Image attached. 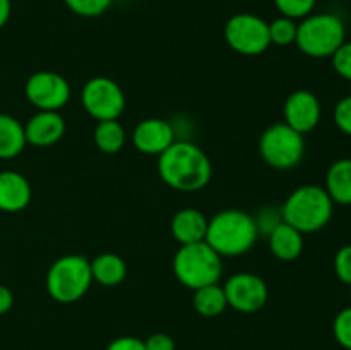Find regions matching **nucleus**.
<instances>
[{"mask_svg": "<svg viewBox=\"0 0 351 350\" xmlns=\"http://www.w3.org/2000/svg\"><path fill=\"white\" fill-rule=\"evenodd\" d=\"M161 180L180 192H195L209 184L213 165L208 154L189 141H175L158 158Z\"/></svg>", "mask_w": 351, "mask_h": 350, "instance_id": "nucleus-1", "label": "nucleus"}, {"mask_svg": "<svg viewBox=\"0 0 351 350\" xmlns=\"http://www.w3.org/2000/svg\"><path fill=\"white\" fill-rule=\"evenodd\" d=\"M350 299H351V285H350Z\"/></svg>", "mask_w": 351, "mask_h": 350, "instance_id": "nucleus-35", "label": "nucleus"}, {"mask_svg": "<svg viewBox=\"0 0 351 350\" xmlns=\"http://www.w3.org/2000/svg\"><path fill=\"white\" fill-rule=\"evenodd\" d=\"M93 283L91 261L81 254H67L55 261L47 273V292L60 304H74Z\"/></svg>", "mask_w": 351, "mask_h": 350, "instance_id": "nucleus-6", "label": "nucleus"}, {"mask_svg": "<svg viewBox=\"0 0 351 350\" xmlns=\"http://www.w3.org/2000/svg\"><path fill=\"white\" fill-rule=\"evenodd\" d=\"M146 350H175V342L167 333H154L149 338L144 340Z\"/></svg>", "mask_w": 351, "mask_h": 350, "instance_id": "nucleus-31", "label": "nucleus"}, {"mask_svg": "<svg viewBox=\"0 0 351 350\" xmlns=\"http://www.w3.org/2000/svg\"><path fill=\"white\" fill-rule=\"evenodd\" d=\"M10 12H12V3L10 0H0V27H3L9 21Z\"/></svg>", "mask_w": 351, "mask_h": 350, "instance_id": "nucleus-34", "label": "nucleus"}, {"mask_svg": "<svg viewBox=\"0 0 351 350\" xmlns=\"http://www.w3.org/2000/svg\"><path fill=\"white\" fill-rule=\"evenodd\" d=\"M346 41V26L336 14L321 12L304 17L297 26L298 50L312 58H328Z\"/></svg>", "mask_w": 351, "mask_h": 350, "instance_id": "nucleus-4", "label": "nucleus"}, {"mask_svg": "<svg viewBox=\"0 0 351 350\" xmlns=\"http://www.w3.org/2000/svg\"><path fill=\"white\" fill-rule=\"evenodd\" d=\"M335 124L346 136H351V96L339 100L335 108Z\"/></svg>", "mask_w": 351, "mask_h": 350, "instance_id": "nucleus-30", "label": "nucleus"}, {"mask_svg": "<svg viewBox=\"0 0 351 350\" xmlns=\"http://www.w3.org/2000/svg\"><path fill=\"white\" fill-rule=\"evenodd\" d=\"M132 143L141 153L160 156L175 143V129L163 119L141 120L132 132Z\"/></svg>", "mask_w": 351, "mask_h": 350, "instance_id": "nucleus-13", "label": "nucleus"}, {"mask_svg": "<svg viewBox=\"0 0 351 350\" xmlns=\"http://www.w3.org/2000/svg\"><path fill=\"white\" fill-rule=\"evenodd\" d=\"M208 222L204 213H201L195 208H185L175 213L173 220H171V235L175 240L185 246V244L201 242L206 239V232H208Z\"/></svg>", "mask_w": 351, "mask_h": 350, "instance_id": "nucleus-16", "label": "nucleus"}, {"mask_svg": "<svg viewBox=\"0 0 351 350\" xmlns=\"http://www.w3.org/2000/svg\"><path fill=\"white\" fill-rule=\"evenodd\" d=\"M257 225L252 215L242 209H223L208 222L206 242L219 256H242L256 244Z\"/></svg>", "mask_w": 351, "mask_h": 350, "instance_id": "nucleus-2", "label": "nucleus"}, {"mask_svg": "<svg viewBox=\"0 0 351 350\" xmlns=\"http://www.w3.org/2000/svg\"><path fill=\"white\" fill-rule=\"evenodd\" d=\"M324 189L332 202L351 206V158H339L329 167Z\"/></svg>", "mask_w": 351, "mask_h": 350, "instance_id": "nucleus-18", "label": "nucleus"}, {"mask_svg": "<svg viewBox=\"0 0 351 350\" xmlns=\"http://www.w3.org/2000/svg\"><path fill=\"white\" fill-rule=\"evenodd\" d=\"M332 335L343 349L351 350V305L336 314L332 321Z\"/></svg>", "mask_w": 351, "mask_h": 350, "instance_id": "nucleus-26", "label": "nucleus"}, {"mask_svg": "<svg viewBox=\"0 0 351 350\" xmlns=\"http://www.w3.org/2000/svg\"><path fill=\"white\" fill-rule=\"evenodd\" d=\"M65 129L67 126L60 113L51 112V110H40L27 120L24 126V134H26L27 144L47 148L58 143L64 137Z\"/></svg>", "mask_w": 351, "mask_h": 350, "instance_id": "nucleus-14", "label": "nucleus"}, {"mask_svg": "<svg viewBox=\"0 0 351 350\" xmlns=\"http://www.w3.org/2000/svg\"><path fill=\"white\" fill-rule=\"evenodd\" d=\"M261 156L269 167L290 170L297 167L305 154L304 134L291 129L288 124H273L263 132L259 141Z\"/></svg>", "mask_w": 351, "mask_h": 350, "instance_id": "nucleus-7", "label": "nucleus"}, {"mask_svg": "<svg viewBox=\"0 0 351 350\" xmlns=\"http://www.w3.org/2000/svg\"><path fill=\"white\" fill-rule=\"evenodd\" d=\"M81 102L86 112L96 119L117 120L125 110V95L119 82L110 78H93L82 86Z\"/></svg>", "mask_w": 351, "mask_h": 350, "instance_id": "nucleus-9", "label": "nucleus"}, {"mask_svg": "<svg viewBox=\"0 0 351 350\" xmlns=\"http://www.w3.org/2000/svg\"><path fill=\"white\" fill-rule=\"evenodd\" d=\"M267 237H269L271 253L276 259L285 263L298 259L304 250V233L288 225L287 222H281Z\"/></svg>", "mask_w": 351, "mask_h": 350, "instance_id": "nucleus-17", "label": "nucleus"}, {"mask_svg": "<svg viewBox=\"0 0 351 350\" xmlns=\"http://www.w3.org/2000/svg\"><path fill=\"white\" fill-rule=\"evenodd\" d=\"M93 280L103 287H115L127 277V264L119 254L103 253L91 261Z\"/></svg>", "mask_w": 351, "mask_h": 350, "instance_id": "nucleus-19", "label": "nucleus"}, {"mask_svg": "<svg viewBox=\"0 0 351 350\" xmlns=\"http://www.w3.org/2000/svg\"><path fill=\"white\" fill-rule=\"evenodd\" d=\"M223 290L230 307L245 314L261 311L269 297L266 281L249 271L232 275L223 285Z\"/></svg>", "mask_w": 351, "mask_h": 350, "instance_id": "nucleus-11", "label": "nucleus"}, {"mask_svg": "<svg viewBox=\"0 0 351 350\" xmlns=\"http://www.w3.org/2000/svg\"><path fill=\"white\" fill-rule=\"evenodd\" d=\"M254 220H256L257 232L269 235V233L283 222V215H281V211H278L276 208H263L256 216H254Z\"/></svg>", "mask_w": 351, "mask_h": 350, "instance_id": "nucleus-27", "label": "nucleus"}, {"mask_svg": "<svg viewBox=\"0 0 351 350\" xmlns=\"http://www.w3.org/2000/svg\"><path fill=\"white\" fill-rule=\"evenodd\" d=\"M335 273L345 285H351V244L343 246L335 256Z\"/></svg>", "mask_w": 351, "mask_h": 350, "instance_id": "nucleus-29", "label": "nucleus"}, {"mask_svg": "<svg viewBox=\"0 0 351 350\" xmlns=\"http://www.w3.org/2000/svg\"><path fill=\"white\" fill-rule=\"evenodd\" d=\"M24 126L7 113H0V160H10L23 153L26 146Z\"/></svg>", "mask_w": 351, "mask_h": 350, "instance_id": "nucleus-20", "label": "nucleus"}, {"mask_svg": "<svg viewBox=\"0 0 351 350\" xmlns=\"http://www.w3.org/2000/svg\"><path fill=\"white\" fill-rule=\"evenodd\" d=\"M297 26L295 19L290 17H278V19L269 23V38L271 43L278 45V47H288V45L295 43L297 38Z\"/></svg>", "mask_w": 351, "mask_h": 350, "instance_id": "nucleus-23", "label": "nucleus"}, {"mask_svg": "<svg viewBox=\"0 0 351 350\" xmlns=\"http://www.w3.org/2000/svg\"><path fill=\"white\" fill-rule=\"evenodd\" d=\"M14 304V295L10 292V288H7L5 285H0V316L5 314L10 311Z\"/></svg>", "mask_w": 351, "mask_h": 350, "instance_id": "nucleus-33", "label": "nucleus"}, {"mask_svg": "<svg viewBox=\"0 0 351 350\" xmlns=\"http://www.w3.org/2000/svg\"><path fill=\"white\" fill-rule=\"evenodd\" d=\"M317 0H274V5L281 16L290 19H304L311 16Z\"/></svg>", "mask_w": 351, "mask_h": 350, "instance_id": "nucleus-24", "label": "nucleus"}, {"mask_svg": "<svg viewBox=\"0 0 351 350\" xmlns=\"http://www.w3.org/2000/svg\"><path fill=\"white\" fill-rule=\"evenodd\" d=\"M24 95L38 110L58 112L71 100V84L64 75L51 71L34 72L24 84Z\"/></svg>", "mask_w": 351, "mask_h": 350, "instance_id": "nucleus-10", "label": "nucleus"}, {"mask_svg": "<svg viewBox=\"0 0 351 350\" xmlns=\"http://www.w3.org/2000/svg\"><path fill=\"white\" fill-rule=\"evenodd\" d=\"M95 144L106 154L119 153L125 144V129L119 120H101L95 129Z\"/></svg>", "mask_w": 351, "mask_h": 350, "instance_id": "nucleus-22", "label": "nucleus"}, {"mask_svg": "<svg viewBox=\"0 0 351 350\" xmlns=\"http://www.w3.org/2000/svg\"><path fill=\"white\" fill-rule=\"evenodd\" d=\"M331 58L336 74L346 81H351V41H345Z\"/></svg>", "mask_w": 351, "mask_h": 350, "instance_id": "nucleus-28", "label": "nucleus"}, {"mask_svg": "<svg viewBox=\"0 0 351 350\" xmlns=\"http://www.w3.org/2000/svg\"><path fill=\"white\" fill-rule=\"evenodd\" d=\"M65 5L81 17H98L110 9L113 0H64Z\"/></svg>", "mask_w": 351, "mask_h": 350, "instance_id": "nucleus-25", "label": "nucleus"}, {"mask_svg": "<svg viewBox=\"0 0 351 350\" xmlns=\"http://www.w3.org/2000/svg\"><path fill=\"white\" fill-rule=\"evenodd\" d=\"M106 350H146L144 340L136 338V336H120L115 338Z\"/></svg>", "mask_w": 351, "mask_h": 350, "instance_id": "nucleus-32", "label": "nucleus"}, {"mask_svg": "<svg viewBox=\"0 0 351 350\" xmlns=\"http://www.w3.org/2000/svg\"><path fill=\"white\" fill-rule=\"evenodd\" d=\"M225 40L237 54L261 55L271 45L269 23L256 14H235L225 24Z\"/></svg>", "mask_w": 351, "mask_h": 350, "instance_id": "nucleus-8", "label": "nucleus"}, {"mask_svg": "<svg viewBox=\"0 0 351 350\" xmlns=\"http://www.w3.org/2000/svg\"><path fill=\"white\" fill-rule=\"evenodd\" d=\"M335 202L321 185H300L281 208L283 222L302 233H314L324 229L332 218Z\"/></svg>", "mask_w": 351, "mask_h": 350, "instance_id": "nucleus-3", "label": "nucleus"}, {"mask_svg": "<svg viewBox=\"0 0 351 350\" xmlns=\"http://www.w3.org/2000/svg\"><path fill=\"white\" fill-rule=\"evenodd\" d=\"M194 307L204 318H216V316L221 314L228 307L223 287H219L218 283H213L194 290Z\"/></svg>", "mask_w": 351, "mask_h": 350, "instance_id": "nucleus-21", "label": "nucleus"}, {"mask_svg": "<svg viewBox=\"0 0 351 350\" xmlns=\"http://www.w3.org/2000/svg\"><path fill=\"white\" fill-rule=\"evenodd\" d=\"M31 185L24 175L14 170L0 172V211H23L31 202Z\"/></svg>", "mask_w": 351, "mask_h": 350, "instance_id": "nucleus-15", "label": "nucleus"}, {"mask_svg": "<svg viewBox=\"0 0 351 350\" xmlns=\"http://www.w3.org/2000/svg\"><path fill=\"white\" fill-rule=\"evenodd\" d=\"M173 273L191 290L218 283L223 273L221 256L206 240L185 244L175 253Z\"/></svg>", "mask_w": 351, "mask_h": 350, "instance_id": "nucleus-5", "label": "nucleus"}, {"mask_svg": "<svg viewBox=\"0 0 351 350\" xmlns=\"http://www.w3.org/2000/svg\"><path fill=\"white\" fill-rule=\"evenodd\" d=\"M321 102L307 89H297L287 98L283 106L285 124L300 134H307L317 127L321 120Z\"/></svg>", "mask_w": 351, "mask_h": 350, "instance_id": "nucleus-12", "label": "nucleus"}]
</instances>
